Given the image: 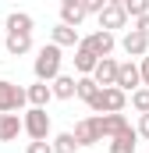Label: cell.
Listing matches in <instances>:
<instances>
[{
	"instance_id": "cell-11",
	"label": "cell",
	"mask_w": 149,
	"mask_h": 153,
	"mask_svg": "<svg viewBox=\"0 0 149 153\" xmlns=\"http://www.w3.org/2000/svg\"><path fill=\"white\" fill-rule=\"evenodd\" d=\"M139 139H142L139 128L128 125L121 135H114V139H110V153H135V150H139Z\"/></svg>"
},
{
	"instance_id": "cell-31",
	"label": "cell",
	"mask_w": 149,
	"mask_h": 153,
	"mask_svg": "<svg viewBox=\"0 0 149 153\" xmlns=\"http://www.w3.org/2000/svg\"><path fill=\"white\" fill-rule=\"evenodd\" d=\"M60 4H64V0H60Z\"/></svg>"
},
{
	"instance_id": "cell-13",
	"label": "cell",
	"mask_w": 149,
	"mask_h": 153,
	"mask_svg": "<svg viewBox=\"0 0 149 153\" xmlns=\"http://www.w3.org/2000/svg\"><path fill=\"white\" fill-rule=\"evenodd\" d=\"M50 43H57V46H78L82 43V36H78V29L74 25H64V22H57L53 29H50Z\"/></svg>"
},
{
	"instance_id": "cell-7",
	"label": "cell",
	"mask_w": 149,
	"mask_h": 153,
	"mask_svg": "<svg viewBox=\"0 0 149 153\" xmlns=\"http://www.w3.org/2000/svg\"><path fill=\"white\" fill-rule=\"evenodd\" d=\"M74 139H78V146H96V143H103V132H100L96 114H92V117H82V121L74 125Z\"/></svg>"
},
{
	"instance_id": "cell-26",
	"label": "cell",
	"mask_w": 149,
	"mask_h": 153,
	"mask_svg": "<svg viewBox=\"0 0 149 153\" xmlns=\"http://www.w3.org/2000/svg\"><path fill=\"white\" fill-rule=\"evenodd\" d=\"M82 4H85V11H89V14H100V11L107 7V0H82Z\"/></svg>"
},
{
	"instance_id": "cell-6",
	"label": "cell",
	"mask_w": 149,
	"mask_h": 153,
	"mask_svg": "<svg viewBox=\"0 0 149 153\" xmlns=\"http://www.w3.org/2000/svg\"><path fill=\"white\" fill-rule=\"evenodd\" d=\"M121 50H124L128 57H139V61H142V57L149 53V36L139 32V29H128V32L121 36Z\"/></svg>"
},
{
	"instance_id": "cell-4",
	"label": "cell",
	"mask_w": 149,
	"mask_h": 153,
	"mask_svg": "<svg viewBox=\"0 0 149 153\" xmlns=\"http://www.w3.org/2000/svg\"><path fill=\"white\" fill-rule=\"evenodd\" d=\"M25 103H29V93H25L18 82H7V78H0V114L21 111Z\"/></svg>"
},
{
	"instance_id": "cell-9",
	"label": "cell",
	"mask_w": 149,
	"mask_h": 153,
	"mask_svg": "<svg viewBox=\"0 0 149 153\" xmlns=\"http://www.w3.org/2000/svg\"><path fill=\"white\" fill-rule=\"evenodd\" d=\"M117 85H121L124 93H135V89L142 85V68H139L135 61H121V68H117Z\"/></svg>"
},
{
	"instance_id": "cell-17",
	"label": "cell",
	"mask_w": 149,
	"mask_h": 153,
	"mask_svg": "<svg viewBox=\"0 0 149 153\" xmlns=\"http://www.w3.org/2000/svg\"><path fill=\"white\" fill-rule=\"evenodd\" d=\"M4 46H7L11 57H25V53L32 50V32H7Z\"/></svg>"
},
{
	"instance_id": "cell-20",
	"label": "cell",
	"mask_w": 149,
	"mask_h": 153,
	"mask_svg": "<svg viewBox=\"0 0 149 153\" xmlns=\"http://www.w3.org/2000/svg\"><path fill=\"white\" fill-rule=\"evenodd\" d=\"M4 25H7V32H32V29H36V22H32L29 11H11Z\"/></svg>"
},
{
	"instance_id": "cell-25",
	"label": "cell",
	"mask_w": 149,
	"mask_h": 153,
	"mask_svg": "<svg viewBox=\"0 0 149 153\" xmlns=\"http://www.w3.org/2000/svg\"><path fill=\"white\" fill-rule=\"evenodd\" d=\"M25 153H57V150H53L50 139H32V143L25 146Z\"/></svg>"
},
{
	"instance_id": "cell-21",
	"label": "cell",
	"mask_w": 149,
	"mask_h": 153,
	"mask_svg": "<svg viewBox=\"0 0 149 153\" xmlns=\"http://www.w3.org/2000/svg\"><path fill=\"white\" fill-rule=\"evenodd\" d=\"M100 89H103V85H100V82H96L92 75H78V100L92 103V100L100 96Z\"/></svg>"
},
{
	"instance_id": "cell-14",
	"label": "cell",
	"mask_w": 149,
	"mask_h": 153,
	"mask_svg": "<svg viewBox=\"0 0 149 153\" xmlns=\"http://www.w3.org/2000/svg\"><path fill=\"white\" fill-rule=\"evenodd\" d=\"M18 132H25V121L18 117V111L11 114H0V143H14Z\"/></svg>"
},
{
	"instance_id": "cell-3",
	"label": "cell",
	"mask_w": 149,
	"mask_h": 153,
	"mask_svg": "<svg viewBox=\"0 0 149 153\" xmlns=\"http://www.w3.org/2000/svg\"><path fill=\"white\" fill-rule=\"evenodd\" d=\"M25 135L29 139H53V125H50V114H46V107H29L25 114Z\"/></svg>"
},
{
	"instance_id": "cell-15",
	"label": "cell",
	"mask_w": 149,
	"mask_h": 153,
	"mask_svg": "<svg viewBox=\"0 0 149 153\" xmlns=\"http://www.w3.org/2000/svg\"><path fill=\"white\" fill-rule=\"evenodd\" d=\"M25 93H29V107H46L50 100H57V96H53V85H50V82H43V78H36Z\"/></svg>"
},
{
	"instance_id": "cell-24",
	"label": "cell",
	"mask_w": 149,
	"mask_h": 153,
	"mask_svg": "<svg viewBox=\"0 0 149 153\" xmlns=\"http://www.w3.org/2000/svg\"><path fill=\"white\" fill-rule=\"evenodd\" d=\"M124 11H128V18L135 22V18L149 14V0H124Z\"/></svg>"
},
{
	"instance_id": "cell-5",
	"label": "cell",
	"mask_w": 149,
	"mask_h": 153,
	"mask_svg": "<svg viewBox=\"0 0 149 153\" xmlns=\"http://www.w3.org/2000/svg\"><path fill=\"white\" fill-rule=\"evenodd\" d=\"M96 18H100V29H110V32L128 29V11H124V4H107Z\"/></svg>"
},
{
	"instance_id": "cell-28",
	"label": "cell",
	"mask_w": 149,
	"mask_h": 153,
	"mask_svg": "<svg viewBox=\"0 0 149 153\" xmlns=\"http://www.w3.org/2000/svg\"><path fill=\"white\" fill-rule=\"evenodd\" d=\"M139 68H142V85H149V53L139 61Z\"/></svg>"
},
{
	"instance_id": "cell-16",
	"label": "cell",
	"mask_w": 149,
	"mask_h": 153,
	"mask_svg": "<svg viewBox=\"0 0 149 153\" xmlns=\"http://www.w3.org/2000/svg\"><path fill=\"white\" fill-rule=\"evenodd\" d=\"M117 68H121V61H114V57H100L92 78H96L100 85H117Z\"/></svg>"
},
{
	"instance_id": "cell-8",
	"label": "cell",
	"mask_w": 149,
	"mask_h": 153,
	"mask_svg": "<svg viewBox=\"0 0 149 153\" xmlns=\"http://www.w3.org/2000/svg\"><path fill=\"white\" fill-rule=\"evenodd\" d=\"M82 43H85L92 53H100V57H110V53H114V46H117V39H114L110 29H96L92 36H82Z\"/></svg>"
},
{
	"instance_id": "cell-22",
	"label": "cell",
	"mask_w": 149,
	"mask_h": 153,
	"mask_svg": "<svg viewBox=\"0 0 149 153\" xmlns=\"http://www.w3.org/2000/svg\"><path fill=\"white\" fill-rule=\"evenodd\" d=\"M50 143H53V150H57V153H78V150H82L78 139H74V132H57Z\"/></svg>"
},
{
	"instance_id": "cell-29",
	"label": "cell",
	"mask_w": 149,
	"mask_h": 153,
	"mask_svg": "<svg viewBox=\"0 0 149 153\" xmlns=\"http://www.w3.org/2000/svg\"><path fill=\"white\" fill-rule=\"evenodd\" d=\"M135 29H139V32H146V36H149V14H142V18H135Z\"/></svg>"
},
{
	"instance_id": "cell-19",
	"label": "cell",
	"mask_w": 149,
	"mask_h": 153,
	"mask_svg": "<svg viewBox=\"0 0 149 153\" xmlns=\"http://www.w3.org/2000/svg\"><path fill=\"white\" fill-rule=\"evenodd\" d=\"M50 85H53V96H57V100H74V96H78V78L74 75H64V71H60Z\"/></svg>"
},
{
	"instance_id": "cell-2",
	"label": "cell",
	"mask_w": 149,
	"mask_h": 153,
	"mask_svg": "<svg viewBox=\"0 0 149 153\" xmlns=\"http://www.w3.org/2000/svg\"><path fill=\"white\" fill-rule=\"evenodd\" d=\"M128 100H131V93H124L121 85H103L100 96L89 103V111H96V114H117V111L128 107Z\"/></svg>"
},
{
	"instance_id": "cell-27",
	"label": "cell",
	"mask_w": 149,
	"mask_h": 153,
	"mask_svg": "<svg viewBox=\"0 0 149 153\" xmlns=\"http://www.w3.org/2000/svg\"><path fill=\"white\" fill-rule=\"evenodd\" d=\"M135 128H139L142 139H149V114H139V125H135Z\"/></svg>"
},
{
	"instance_id": "cell-23",
	"label": "cell",
	"mask_w": 149,
	"mask_h": 153,
	"mask_svg": "<svg viewBox=\"0 0 149 153\" xmlns=\"http://www.w3.org/2000/svg\"><path fill=\"white\" fill-rule=\"evenodd\" d=\"M131 107H135L139 114H149V85H139V89L131 93Z\"/></svg>"
},
{
	"instance_id": "cell-18",
	"label": "cell",
	"mask_w": 149,
	"mask_h": 153,
	"mask_svg": "<svg viewBox=\"0 0 149 153\" xmlns=\"http://www.w3.org/2000/svg\"><path fill=\"white\" fill-rule=\"evenodd\" d=\"M85 14H89V11H85L82 0H64V4H60V22H64V25H74V29H78V25L85 22Z\"/></svg>"
},
{
	"instance_id": "cell-30",
	"label": "cell",
	"mask_w": 149,
	"mask_h": 153,
	"mask_svg": "<svg viewBox=\"0 0 149 153\" xmlns=\"http://www.w3.org/2000/svg\"><path fill=\"white\" fill-rule=\"evenodd\" d=\"M107 4H124V0H107Z\"/></svg>"
},
{
	"instance_id": "cell-1",
	"label": "cell",
	"mask_w": 149,
	"mask_h": 153,
	"mask_svg": "<svg viewBox=\"0 0 149 153\" xmlns=\"http://www.w3.org/2000/svg\"><path fill=\"white\" fill-rule=\"evenodd\" d=\"M60 64H64V46L46 43V46H39L36 61H32V71H36V78H43V82H53V78L60 75Z\"/></svg>"
},
{
	"instance_id": "cell-10",
	"label": "cell",
	"mask_w": 149,
	"mask_h": 153,
	"mask_svg": "<svg viewBox=\"0 0 149 153\" xmlns=\"http://www.w3.org/2000/svg\"><path fill=\"white\" fill-rule=\"evenodd\" d=\"M96 121H100L103 139H114V135H121V132L128 128V117H124V111H117V114H96Z\"/></svg>"
},
{
	"instance_id": "cell-12",
	"label": "cell",
	"mask_w": 149,
	"mask_h": 153,
	"mask_svg": "<svg viewBox=\"0 0 149 153\" xmlns=\"http://www.w3.org/2000/svg\"><path fill=\"white\" fill-rule=\"evenodd\" d=\"M96 64H100V53H92L85 43H78V46H74V71H78V75H92Z\"/></svg>"
}]
</instances>
